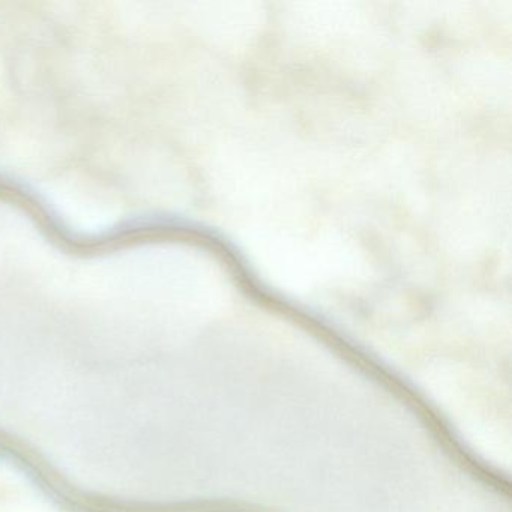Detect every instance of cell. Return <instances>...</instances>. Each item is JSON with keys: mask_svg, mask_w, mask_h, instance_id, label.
I'll return each instance as SVG.
<instances>
[{"mask_svg": "<svg viewBox=\"0 0 512 512\" xmlns=\"http://www.w3.org/2000/svg\"><path fill=\"white\" fill-rule=\"evenodd\" d=\"M4 512H44V511H40V509L22 508V509H10V511H4Z\"/></svg>", "mask_w": 512, "mask_h": 512, "instance_id": "cell-1", "label": "cell"}]
</instances>
